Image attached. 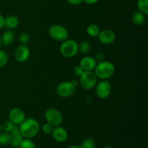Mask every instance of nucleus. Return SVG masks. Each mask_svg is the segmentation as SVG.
<instances>
[{"instance_id": "obj_21", "label": "nucleus", "mask_w": 148, "mask_h": 148, "mask_svg": "<svg viewBox=\"0 0 148 148\" xmlns=\"http://www.w3.org/2000/svg\"><path fill=\"white\" fill-rule=\"evenodd\" d=\"M12 136L10 133L6 132H0V145H6L10 144V140H11Z\"/></svg>"}, {"instance_id": "obj_1", "label": "nucleus", "mask_w": 148, "mask_h": 148, "mask_svg": "<svg viewBox=\"0 0 148 148\" xmlns=\"http://www.w3.org/2000/svg\"><path fill=\"white\" fill-rule=\"evenodd\" d=\"M20 134L24 138L32 139L38 134L40 129L38 121L33 118H27L19 126Z\"/></svg>"}, {"instance_id": "obj_23", "label": "nucleus", "mask_w": 148, "mask_h": 148, "mask_svg": "<svg viewBox=\"0 0 148 148\" xmlns=\"http://www.w3.org/2000/svg\"><path fill=\"white\" fill-rule=\"evenodd\" d=\"M19 148H36V145L31 139L24 138Z\"/></svg>"}, {"instance_id": "obj_5", "label": "nucleus", "mask_w": 148, "mask_h": 148, "mask_svg": "<svg viewBox=\"0 0 148 148\" xmlns=\"http://www.w3.org/2000/svg\"><path fill=\"white\" fill-rule=\"evenodd\" d=\"M49 34L51 38L58 41H64L69 38L67 29L60 25H53L49 29Z\"/></svg>"}, {"instance_id": "obj_19", "label": "nucleus", "mask_w": 148, "mask_h": 148, "mask_svg": "<svg viewBox=\"0 0 148 148\" xmlns=\"http://www.w3.org/2000/svg\"><path fill=\"white\" fill-rule=\"evenodd\" d=\"M23 139H24V137L21 135V134H18V135L12 136V138H11V140H10V144L11 145V146L12 147L19 148Z\"/></svg>"}, {"instance_id": "obj_28", "label": "nucleus", "mask_w": 148, "mask_h": 148, "mask_svg": "<svg viewBox=\"0 0 148 148\" xmlns=\"http://www.w3.org/2000/svg\"><path fill=\"white\" fill-rule=\"evenodd\" d=\"M73 71H74V73H75V75L77 77H80L81 75H82V73L85 72V71L82 69V68L79 65H77L76 66H75Z\"/></svg>"}, {"instance_id": "obj_10", "label": "nucleus", "mask_w": 148, "mask_h": 148, "mask_svg": "<svg viewBox=\"0 0 148 148\" xmlns=\"http://www.w3.org/2000/svg\"><path fill=\"white\" fill-rule=\"evenodd\" d=\"M97 37L101 43L105 45L111 44L115 41L116 38L115 33L110 29H104V30H100Z\"/></svg>"}, {"instance_id": "obj_22", "label": "nucleus", "mask_w": 148, "mask_h": 148, "mask_svg": "<svg viewBox=\"0 0 148 148\" xmlns=\"http://www.w3.org/2000/svg\"><path fill=\"white\" fill-rule=\"evenodd\" d=\"M96 143L95 141L92 138L88 137V138L85 139L82 141V144H81V148H95Z\"/></svg>"}, {"instance_id": "obj_34", "label": "nucleus", "mask_w": 148, "mask_h": 148, "mask_svg": "<svg viewBox=\"0 0 148 148\" xmlns=\"http://www.w3.org/2000/svg\"><path fill=\"white\" fill-rule=\"evenodd\" d=\"M103 148H114V147H113L112 146H111V145H106V146H104V147Z\"/></svg>"}, {"instance_id": "obj_12", "label": "nucleus", "mask_w": 148, "mask_h": 148, "mask_svg": "<svg viewBox=\"0 0 148 148\" xmlns=\"http://www.w3.org/2000/svg\"><path fill=\"white\" fill-rule=\"evenodd\" d=\"M51 134L53 138L59 143H64L67 140L69 137L67 130L60 126L53 127Z\"/></svg>"}, {"instance_id": "obj_30", "label": "nucleus", "mask_w": 148, "mask_h": 148, "mask_svg": "<svg viewBox=\"0 0 148 148\" xmlns=\"http://www.w3.org/2000/svg\"><path fill=\"white\" fill-rule=\"evenodd\" d=\"M66 1L72 5H79L82 2V0H66Z\"/></svg>"}, {"instance_id": "obj_36", "label": "nucleus", "mask_w": 148, "mask_h": 148, "mask_svg": "<svg viewBox=\"0 0 148 148\" xmlns=\"http://www.w3.org/2000/svg\"><path fill=\"white\" fill-rule=\"evenodd\" d=\"M1 46V36H0V48Z\"/></svg>"}, {"instance_id": "obj_4", "label": "nucleus", "mask_w": 148, "mask_h": 148, "mask_svg": "<svg viewBox=\"0 0 148 148\" xmlns=\"http://www.w3.org/2000/svg\"><path fill=\"white\" fill-rule=\"evenodd\" d=\"M44 117L46 120V122L50 124L53 127L60 126L63 122L62 114L60 111L55 108H49L46 110Z\"/></svg>"}, {"instance_id": "obj_9", "label": "nucleus", "mask_w": 148, "mask_h": 148, "mask_svg": "<svg viewBox=\"0 0 148 148\" xmlns=\"http://www.w3.org/2000/svg\"><path fill=\"white\" fill-rule=\"evenodd\" d=\"M30 49L26 45H20L16 48L14 53V59L17 62L23 63L25 62L30 57Z\"/></svg>"}, {"instance_id": "obj_11", "label": "nucleus", "mask_w": 148, "mask_h": 148, "mask_svg": "<svg viewBox=\"0 0 148 148\" xmlns=\"http://www.w3.org/2000/svg\"><path fill=\"white\" fill-rule=\"evenodd\" d=\"M25 119L24 111L19 108H12L9 113V120H10L14 125H20Z\"/></svg>"}, {"instance_id": "obj_25", "label": "nucleus", "mask_w": 148, "mask_h": 148, "mask_svg": "<svg viewBox=\"0 0 148 148\" xmlns=\"http://www.w3.org/2000/svg\"><path fill=\"white\" fill-rule=\"evenodd\" d=\"M30 40V36L26 32H23V33H20V35L19 36V41L21 44L23 45H26L29 43Z\"/></svg>"}, {"instance_id": "obj_20", "label": "nucleus", "mask_w": 148, "mask_h": 148, "mask_svg": "<svg viewBox=\"0 0 148 148\" xmlns=\"http://www.w3.org/2000/svg\"><path fill=\"white\" fill-rule=\"evenodd\" d=\"M137 7L139 11L147 15L148 14V0H138Z\"/></svg>"}, {"instance_id": "obj_33", "label": "nucleus", "mask_w": 148, "mask_h": 148, "mask_svg": "<svg viewBox=\"0 0 148 148\" xmlns=\"http://www.w3.org/2000/svg\"><path fill=\"white\" fill-rule=\"evenodd\" d=\"M66 148H81V147L80 146H77V145H70Z\"/></svg>"}, {"instance_id": "obj_16", "label": "nucleus", "mask_w": 148, "mask_h": 148, "mask_svg": "<svg viewBox=\"0 0 148 148\" xmlns=\"http://www.w3.org/2000/svg\"><path fill=\"white\" fill-rule=\"evenodd\" d=\"M146 14L139 10H136L132 15V21L136 25H142L145 23Z\"/></svg>"}, {"instance_id": "obj_2", "label": "nucleus", "mask_w": 148, "mask_h": 148, "mask_svg": "<svg viewBox=\"0 0 148 148\" xmlns=\"http://www.w3.org/2000/svg\"><path fill=\"white\" fill-rule=\"evenodd\" d=\"M115 66L114 64L108 61H101L97 63L94 69V73L97 78L101 79H107L111 77L115 72Z\"/></svg>"}, {"instance_id": "obj_17", "label": "nucleus", "mask_w": 148, "mask_h": 148, "mask_svg": "<svg viewBox=\"0 0 148 148\" xmlns=\"http://www.w3.org/2000/svg\"><path fill=\"white\" fill-rule=\"evenodd\" d=\"M87 33L89 36L92 38L97 37L100 32V28L97 25L95 24H90L87 27Z\"/></svg>"}, {"instance_id": "obj_29", "label": "nucleus", "mask_w": 148, "mask_h": 148, "mask_svg": "<svg viewBox=\"0 0 148 148\" xmlns=\"http://www.w3.org/2000/svg\"><path fill=\"white\" fill-rule=\"evenodd\" d=\"M10 134H11V136H15L20 134V131L19 127H17V125H14V128H13L12 130L10 132Z\"/></svg>"}, {"instance_id": "obj_18", "label": "nucleus", "mask_w": 148, "mask_h": 148, "mask_svg": "<svg viewBox=\"0 0 148 148\" xmlns=\"http://www.w3.org/2000/svg\"><path fill=\"white\" fill-rule=\"evenodd\" d=\"M78 49L79 51L82 53H89L91 50V43L87 40H83L79 44H78Z\"/></svg>"}, {"instance_id": "obj_8", "label": "nucleus", "mask_w": 148, "mask_h": 148, "mask_svg": "<svg viewBox=\"0 0 148 148\" xmlns=\"http://www.w3.org/2000/svg\"><path fill=\"white\" fill-rule=\"evenodd\" d=\"M111 83L106 79H102L98 82L95 88V93L100 99H106L111 95Z\"/></svg>"}, {"instance_id": "obj_13", "label": "nucleus", "mask_w": 148, "mask_h": 148, "mask_svg": "<svg viewBox=\"0 0 148 148\" xmlns=\"http://www.w3.org/2000/svg\"><path fill=\"white\" fill-rule=\"evenodd\" d=\"M97 64V61L92 56H85L79 62V66L84 71H92L95 69Z\"/></svg>"}, {"instance_id": "obj_31", "label": "nucleus", "mask_w": 148, "mask_h": 148, "mask_svg": "<svg viewBox=\"0 0 148 148\" xmlns=\"http://www.w3.org/2000/svg\"><path fill=\"white\" fill-rule=\"evenodd\" d=\"M99 0H82V1L85 3L87 4H89V5H92V4H95L97 3Z\"/></svg>"}, {"instance_id": "obj_15", "label": "nucleus", "mask_w": 148, "mask_h": 148, "mask_svg": "<svg viewBox=\"0 0 148 148\" xmlns=\"http://www.w3.org/2000/svg\"><path fill=\"white\" fill-rule=\"evenodd\" d=\"M18 17L14 15H8L4 17V26L8 30H13L19 25Z\"/></svg>"}, {"instance_id": "obj_32", "label": "nucleus", "mask_w": 148, "mask_h": 148, "mask_svg": "<svg viewBox=\"0 0 148 148\" xmlns=\"http://www.w3.org/2000/svg\"><path fill=\"white\" fill-rule=\"evenodd\" d=\"M4 17L2 14L0 13V29L4 27Z\"/></svg>"}, {"instance_id": "obj_26", "label": "nucleus", "mask_w": 148, "mask_h": 148, "mask_svg": "<svg viewBox=\"0 0 148 148\" xmlns=\"http://www.w3.org/2000/svg\"><path fill=\"white\" fill-rule=\"evenodd\" d=\"M14 127V124L10 120H7L2 124V129L4 132H6L10 133V132L12 130Z\"/></svg>"}, {"instance_id": "obj_3", "label": "nucleus", "mask_w": 148, "mask_h": 148, "mask_svg": "<svg viewBox=\"0 0 148 148\" xmlns=\"http://www.w3.org/2000/svg\"><path fill=\"white\" fill-rule=\"evenodd\" d=\"M60 53L64 57L72 58L77 55L79 51L78 49V43L76 40L72 39H66L63 41L60 46Z\"/></svg>"}, {"instance_id": "obj_27", "label": "nucleus", "mask_w": 148, "mask_h": 148, "mask_svg": "<svg viewBox=\"0 0 148 148\" xmlns=\"http://www.w3.org/2000/svg\"><path fill=\"white\" fill-rule=\"evenodd\" d=\"M53 127L52 125H51L49 123H46V124H44L42 127V131L44 134H51L52 130H53Z\"/></svg>"}, {"instance_id": "obj_24", "label": "nucleus", "mask_w": 148, "mask_h": 148, "mask_svg": "<svg viewBox=\"0 0 148 148\" xmlns=\"http://www.w3.org/2000/svg\"><path fill=\"white\" fill-rule=\"evenodd\" d=\"M9 56L7 52L4 50L0 49V68H2L5 66L8 62Z\"/></svg>"}, {"instance_id": "obj_14", "label": "nucleus", "mask_w": 148, "mask_h": 148, "mask_svg": "<svg viewBox=\"0 0 148 148\" xmlns=\"http://www.w3.org/2000/svg\"><path fill=\"white\" fill-rule=\"evenodd\" d=\"M15 40V33L12 30H8L3 33L1 36V45L4 46H9L12 44Z\"/></svg>"}, {"instance_id": "obj_6", "label": "nucleus", "mask_w": 148, "mask_h": 148, "mask_svg": "<svg viewBox=\"0 0 148 148\" xmlns=\"http://www.w3.org/2000/svg\"><path fill=\"white\" fill-rule=\"evenodd\" d=\"M97 79L92 71H85L79 77V84L83 89L91 90L96 85Z\"/></svg>"}, {"instance_id": "obj_35", "label": "nucleus", "mask_w": 148, "mask_h": 148, "mask_svg": "<svg viewBox=\"0 0 148 148\" xmlns=\"http://www.w3.org/2000/svg\"><path fill=\"white\" fill-rule=\"evenodd\" d=\"M2 130H3V129H2V124H0V132H1V131H2Z\"/></svg>"}, {"instance_id": "obj_7", "label": "nucleus", "mask_w": 148, "mask_h": 148, "mask_svg": "<svg viewBox=\"0 0 148 148\" xmlns=\"http://www.w3.org/2000/svg\"><path fill=\"white\" fill-rule=\"evenodd\" d=\"M75 89L76 86L72 81H64L58 84L56 91L59 96L62 98H69L75 93Z\"/></svg>"}]
</instances>
